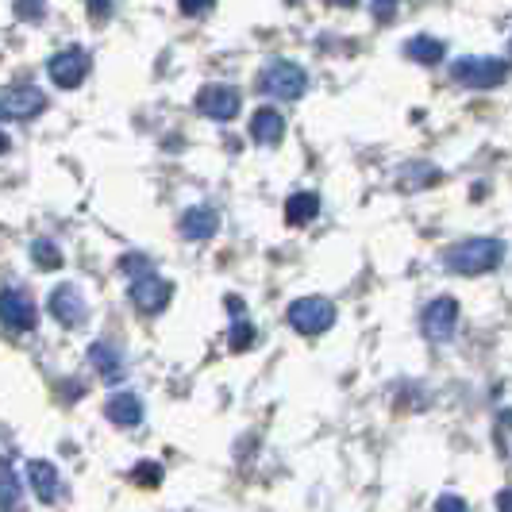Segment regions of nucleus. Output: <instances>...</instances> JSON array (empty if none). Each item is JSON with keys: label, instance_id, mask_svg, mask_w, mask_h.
<instances>
[{"label": "nucleus", "instance_id": "nucleus-6", "mask_svg": "<svg viewBox=\"0 0 512 512\" xmlns=\"http://www.w3.org/2000/svg\"><path fill=\"white\" fill-rule=\"evenodd\" d=\"M47 74L58 89H77L85 74H89V54L81 51V47H70V51L54 54L51 62H47Z\"/></svg>", "mask_w": 512, "mask_h": 512}, {"label": "nucleus", "instance_id": "nucleus-11", "mask_svg": "<svg viewBox=\"0 0 512 512\" xmlns=\"http://www.w3.org/2000/svg\"><path fill=\"white\" fill-rule=\"evenodd\" d=\"M27 482H31V489H35V497L47 501V505L62 497V474H58V466H51L47 459L27 462Z\"/></svg>", "mask_w": 512, "mask_h": 512}, {"label": "nucleus", "instance_id": "nucleus-18", "mask_svg": "<svg viewBox=\"0 0 512 512\" xmlns=\"http://www.w3.org/2000/svg\"><path fill=\"white\" fill-rule=\"evenodd\" d=\"M405 54H409L412 62H420V66H436L439 58H443V43L428 39V35H416V39L405 43Z\"/></svg>", "mask_w": 512, "mask_h": 512}, {"label": "nucleus", "instance_id": "nucleus-16", "mask_svg": "<svg viewBox=\"0 0 512 512\" xmlns=\"http://www.w3.org/2000/svg\"><path fill=\"white\" fill-rule=\"evenodd\" d=\"M316 212H320V197H316V193H293V197L285 201V220H289L293 228L312 224V220H316Z\"/></svg>", "mask_w": 512, "mask_h": 512}, {"label": "nucleus", "instance_id": "nucleus-20", "mask_svg": "<svg viewBox=\"0 0 512 512\" xmlns=\"http://www.w3.org/2000/svg\"><path fill=\"white\" fill-rule=\"evenodd\" d=\"M89 359L97 362V370H101L104 378H116L124 366H120V355L116 351H108L104 343H93V351H89Z\"/></svg>", "mask_w": 512, "mask_h": 512}, {"label": "nucleus", "instance_id": "nucleus-15", "mask_svg": "<svg viewBox=\"0 0 512 512\" xmlns=\"http://www.w3.org/2000/svg\"><path fill=\"white\" fill-rule=\"evenodd\" d=\"M104 416H108L112 424H120V428H135V424L143 420V405H139L135 393H116V397H108Z\"/></svg>", "mask_w": 512, "mask_h": 512}, {"label": "nucleus", "instance_id": "nucleus-3", "mask_svg": "<svg viewBox=\"0 0 512 512\" xmlns=\"http://www.w3.org/2000/svg\"><path fill=\"white\" fill-rule=\"evenodd\" d=\"M451 74L466 89H497L509 77V66L505 58H459Z\"/></svg>", "mask_w": 512, "mask_h": 512}, {"label": "nucleus", "instance_id": "nucleus-26", "mask_svg": "<svg viewBox=\"0 0 512 512\" xmlns=\"http://www.w3.org/2000/svg\"><path fill=\"white\" fill-rule=\"evenodd\" d=\"M8 147H12V143H8V135L0 131V154H8Z\"/></svg>", "mask_w": 512, "mask_h": 512}, {"label": "nucleus", "instance_id": "nucleus-22", "mask_svg": "<svg viewBox=\"0 0 512 512\" xmlns=\"http://www.w3.org/2000/svg\"><path fill=\"white\" fill-rule=\"evenodd\" d=\"M436 512H470V509H466V501H459L455 493H443L436 501Z\"/></svg>", "mask_w": 512, "mask_h": 512}, {"label": "nucleus", "instance_id": "nucleus-13", "mask_svg": "<svg viewBox=\"0 0 512 512\" xmlns=\"http://www.w3.org/2000/svg\"><path fill=\"white\" fill-rule=\"evenodd\" d=\"M251 135H255V143H262V147L282 143L285 139V116L278 112V108H258L255 120H251Z\"/></svg>", "mask_w": 512, "mask_h": 512}, {"label": "nucleus", "instance_id": "nucleus-10", "mask_svg": "<svg viewBox=\"0 0 512 512\" xmlns=\"http://www.w3.org/2000/svg\"><path fill=\"white\" fill-rule=\"evenodd\" d=\"M197 108L205 112L208 120H235V112H239V93L231 89V85H208L201 89V97H197Z\"/></svg>", "mask_w": 512, "mask_h": 512}, {"label": "nucleus", "instance_id": "nucleus-23", "mask_svg": "<svg viewBox=\"0 0 512 512\" xmlns=\"http://www.w3.org/2000/svg\"><path fill=\"white\" fill-rule=\"evenodd\" d=\"M185 16H201V12H212V4H181Z\"/></svg>", "mask_w": 512, "mask_h": 512}, {"label": "nucleus", "instance_id": "nucleus-14", "mask_svg": "<svg viewBox=\"0 0 512 512\" xmlns=\"http://www.w3.org/2000/svg\"><path fill=\"white\" fill-rule=\"evenodd\" d=\"M220 231V216H216V208H189L185 216H181V235L185 239H212Z\"/></svg>", "mask_w": 512, "mask_h": 512}, {"label": "nucleus", "instance_id": "nucleus-21", "mask_svg": "<svg viewBox=\"0 0 512 512\" xmlns=\"http://www.w3.org/2000/svg\"><path fill=\"white\" fill-rule=\"evenodd\" d=\"M251 343H255V328H251V324H239L235 335H231V347L243 351V347H251Z\"/></svg>", "mask_w": 512, "mask_h": 512}, {"label": "nucleus", "instance_id": "nucleus-1", "mask_svg": "<svg viewBox=\"0 0 512 512\" xmlns=\"http://www.w3.org/2000/svg\"><path fill=\"white\" fill-rule=\"evenodd\" d=\"M501 258V243L497 239H466L459 247H451L443 262L451 274H462V278H478V274H489Z\"/></svg>", "mask_w": 512, "mask_h": 512}, {"label": "nucleus", "instance_id": "nucleus-9", "mask_svg": "<svg viewBox=\"0 0 512 512\" xmlns=\"http://www.w3.org/2000/svg\"><path fill=\"white\" fill-rule=\"evenodd\" d=\"M170 297H174V285L166 282V278H158V274H143L131 285V301L143 312H162V308L170 305Z\"/></svg>", "mask_w": 512, "mask_h": 512}, {"label": "nucleus", "instance_id": "nucleus-8", "mask_svg": "<svg viewBox=\"0 0 512 512\" xmlns=\"http://www.w3.org/2000/svg\"><path fill=\"white\" fill-rule=\"evenodd\" d=\"M455 324H459V301L455 297H436L432 305L424 308V335L428 339H451L455 335Z\"/></svg>", "mask_w": 512, "mask_h": 512}, {"label": "nucleus", "instance_id": "nucleus-17", "mask_svg": "<svg viewBox=\"0 0 512 512\" xmlns=\"http://www.w3.org/2000/svg\"><path fill=\"white\" fill-rule=\"evenodd\" d=\"M20 478L12 474L8 459H0V512H16L20 509Z\"/></svg>", "mask_w": 512, "mask_h": 512}, {"label": "nucleus", "instance_id": "nucleus-7", "mask_svg": "<svg viewBox=\"0 0 512 512\" xmlns=\"http://www.w3.org/2000/svg\"><path fill=\"white\" fill-rule=\"evenodd\" d=\"M0 324L8 332H31L35 328V305L20 289H0Z\"/></svg>", "mask_w": 512, "mask_h": 512}, {"label": "nucleus", "instance_id": "nucleus-4", "mask_svg": "<svg viewBox=\"0 0 512 512\" xmlns=\"http://www.w3.org/2000/svg\"><path fill=\"white\" fill-rule=\"evenodd\" d=\"M258 85H262V93H274L282 101H297L308 89V74L297 62H270L258 77Z\"/></svg>", "mask_w": 512, "mask_h": 512}, {"label": "nucleus", "instance_id": "nucleus-5", "mask_svg": "<svg viewBox=\"0 0 512 512\" xmlns=\"http://www.w3.org/2000/svg\"><path fill=\"white\" fill-rule=\"evenodd\" d=\"M47 108V97L35 85H12L0 89V120H31Z\"/></svg>", "mask_w": 512, "mask_h": 512}, {"label": "nucleus", "instance_id": "nucleus-12", "mask_svg": "<svg viewBox=\"0 0 512 512\" xmlns=\"http://www.w3.org/2000/svg\"><path fill=\"white\" fill-rule=\"evenodd\" d=\"M51 316L66 328H77L85 320V301L77 293V285H58L51 293Z\"/></svg>", "mask_w": 512, "mask_h": 512}, {"label": "nucleus", "instance_id": "nucleus-24", "mask_svg": "<svg viewBox=\"0 0 512 512\" xmlns=\"http://www.w3.org/2000/svg\"><path fill=\"white\" fill-rule=\"evenodd\" d=\"M16 16H43V4H20Z\"/></svg>", "mask_w": 512, "mask_h": 512}, {"label": "nucleus", "instance_id": "nucleus-25", "mask_svg": "<svg viewBox=\"0 0 512 512\" xmlns=\"http://www.w3.org/2000/svg\"><path fill=\"white\" fill-rule=\"evenodd\" d=\"M497 512H509V489L497 493Z\"/></svg>", "mask_w": 512, "mask_h": 512}, {"label": "nucleus", "instance_id": "nucleus-19", "mask_svg": "<svg viewBox=\"0 0 512 512\" xmlns=\"http://www.w3.org/2000/svg\"><path fill=\"white\" fill-rule=\"evenodd\" d=\"M31 258H35L43 270H58V266H62V251H58V243H51V239H35V243H31Z\"/></svg>", "mask_w": 512, "mask_h": 512}, {"label": "nucleus", "instance_id": "nucleus-2", "mask_svg": "<svg viewBox=\"0 0 512 512\" xmlns=\"http://www.w3.org/2000/svg\"><path fill=\"white\" fill-rule=\"evenodd\" d=\"M289 324L301 335H324L335 324V305L328 297H301L289 305Z\"/></svg>", "mask_w": 512, "mask_h": 512}]
</instances>
